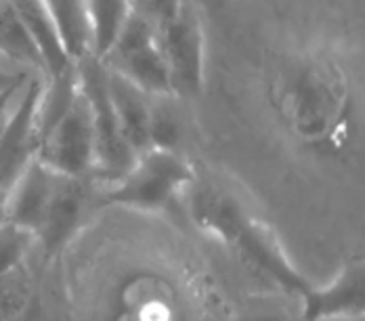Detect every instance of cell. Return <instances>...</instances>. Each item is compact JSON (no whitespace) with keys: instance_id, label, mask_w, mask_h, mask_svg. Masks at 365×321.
<instances>
[{"instance_id":"6da1fadb","label":"cell","mask_w":365,"mask_h":321,"mask_svg":"<svg viewBox=\"0 0 365 321\" xmlns=\"http://www.w3.org/2000/svg\"><path fill=\"white\" fill-rule=\"evenodd\" d=\"M155 38L164 55L170 88L181 101L195 99L206 86V36L195 0H182L177 13L166 19Z\"/></svg>"},{"instance_id":"7a4b0ae2","label":"cell","mask_w":365,"mask_h":321,"mask_svg":"<svg viewBox=\"0 0 365 321\" xmlns=\"http://www.w3.org/2000/svg\"><path fill=\"white\" fill-rule=\"evenodd\" d=\"M78 84L82 95L86 97L93 118V133H95V173L106 185L122 178L130 166L135 164L137 156L124 141L120 131L118 118L113 113L108 82H106V68L93 55L80 59L76 63Z\"/></svg>"},{"instance_id":"3957f363","label":"cell","mask_w":365,"mask_h":321,"mask_svg":"<svg viewBox=\"0 0 365 321\" xmlns=\"http://www.w3.org/2000/svg\"><path fill=\"white\" fill-rule=\"evenodd\" d=\"M189 183H193V170L181 153L147 149L124 177L108 185L106 200L139 210H160Z\"/></svg>"},{"instance_id":"277c9868","label":"cell","mask_w":365,"mask_h":321,"mask_svg":"<svg viewBox=\"0 0 365 321\" xmlns=\"http://www.w3.org/2000/svg\"><path fill=\"white\" fill-rule=\"evenodd\" d=\"M101 66L124 76L147 95H173L155 30L133 13L108 55L101 59Z\"/></svg>"},{"instance_id":"5b68a950","label":"cell","mask_w":365,"mask_h":321,"mask_svg":"<svg viewBox=\"0 0 365 321\" xmlns=\"http://www.w3.org/2000/svg\"><path fill=\"white\" fill-rule=\"evenodd\" d=\"M36 160L66 177L88 178L95 173V133L86 97L80 91L70 109L40 139Z\"/></svg>"},{"instance_id":"8992f818","label":"cell","mask_w":365,"mask_h":321,"mask_svg":"<svg viewBox=\"0 0 365 321\" xmlns=\"http://www.w3.org/2000/svg\"><path fill=\"white\" fill-rule=\"evenodd\" d=\"M44 76H32L0 124V185L9 191L38 156V106Z\"/></svg>"},{"instance_id":"52a82bcc","label":"cell","mask_w":365,"mask_h":321,"mask_svg":"<svg viewBox=\"0 0 365 321\" xmlns=\"http://www.w3.org/2000/svg\"><path fill=\"white\" fill-rule=\"evenodd\" d=\"M300 321L328 317H364L365 271L364 260L355 258L328 285H311L300 298Z\"/></svg>"},{"instance_id":"ba28073f","label":"cell","mask_w":365,"mask_h":321,"mask_svg":"<svg viewBox=\"0 0 365 321\" xmlns=\"http://www.w3.org/2000/svg\"><path fill=\"white\" fill-rule=\"evenodd\" d=\"M229 244L240 246L246 256H250L264 273H269L288 294H292L296 298H300L313 285L290 265L284 250L279 248L275 235L248 213L242 214V218L237 220L229 238Z\"/></svg>"},{"instance_id":"9c48e42d","label":"cell","mask_w":365,"mask_h":321,"mask_svg":"<svg viewBox=\"0 0 365 321\" xmlns=\"http://www.w3.org/2000/svg\"><path fill=\"white\" fill-rule=\"evenodd\" d=\"M86 200H88L86 178L59 175L42 227L36 233V244L42 248L46 258L55 256L72 238L82 218Z\"/></svg>"},{"instance_id":"30bf717a","label":"cell","mask_w":365,"mask_h":321,"mask_svg":"<svg viewBox=\"0 0 365 321\" xmlns=\"http://www.w3.org/2000/svg\"><path fill=\"white\" fill-rule=\"evenodd\" d=\"M57 178H59V173L46 168L40 160H34L9 189L6 220L24 227L36 238L46 208L51 204Z\"/></svg>"},{"instance_id":"8fae6325","label":"cell","mask_w":365,"mask_h":321,"mask_svg":"<svg viewBox=\"0 0 365 321\" xmlns=\"http://www.w3.org/2000/svg\"><path fill=\"white\" fill-rule=\"evenodd\" d=\"M106 82H108V95H110L113 113L118 118L120 131L124 135V141L133 149V153L139 158L151 149L149 145V99L151 95L143 93L139 86L128 82L124 76L115 73L106 68Z\"/></svg>"},{"instance_id":"7c38bea8","label":"cell","mask_w":365,"mask_h":321,"mask_svg":"<svg viewBox=\"0 0 365 321\" xmlns=\"http://www.w3.org/2000/svg\"><path fill=\"white\" fill-rule=\"evenodd\" d=\"M6 2L13 6V11L26 26L28 34L36 42L42 63H44L46 80L57 78L63 71L73 68V61L68 57V53L61 44L59 32H57L48 11L44 9L42 0H6Z\"/></svg>"},{"instance_id":"4fadbf2b","label":"cell","mask_w":365,"mask_h":321,"mask_svg":"<svg viewBox=\"0 0 365 321\" xmlns=\"http://www.w3.org/2000/svg\"><path fill=\"white\" fill-rule=\"evenodd\" d=\"M334 78L322 66H307L296 76L294 82V107L298 120L315 128L319 126L336 106Z\"/></svg>"},{"instance_id":"5bb4252c","label":"cell","mask_w":365,"mask_h":321,"mask_svg":"<svg viewBox=\"0 0 365 321\" xmlns=\"http://www.w3.org/2000/svg\"><path fill=\"white\" fill-rule=\"evenodd\" d=\"M48 11L61 44L73 63L91 55V26L86 15V0H42Z\"/></svg>"},{"instance_id":"9a60e30c","label":"cell","mask_w":365,"mask_h":321,"mask_svg":"<svg viewBox=\"0 0 365 321\" xmlns=\"http://www.w3.org/2000/svg\"><path fill=\"white\" fill-rule=\"evenodd\" d=\"M0 55L30 73L46 78L36 42L6 0H0Z\"/></svg>"},{"instance_id":"2e32d148","label":"cell","mask_w":365,"mask_h":321,"mask_svg":"<svg viewBox=\"0 0 365 321\" xmlns=\"http://www.w3.org/2000/svg\"><path fill=\"white\" fill-rule=\"evenodd\" d=\"M91 55L101 61L130 17V0H86Z\"/></svg>"},{"instance_id":"e0dca14e","label":"cell","mask_w":365,"mask_h":321,"mask_svg":"<svg viewBox=\"0 0 365 321\" xmlns=\"http://www.w3.org/2000/svg\"><path fill=\"white\" fill-rule=\"evenodd\" d=\"M185 135V116L177 95H151L149 99V145L151 149L175 151Z\"/></svg>"},{"instance_id":"ac0fdd59","label":"cell","mask_w":365,"mask_h":321,"mask_svg":"<svg viewBox=\"0 0 365 321\" xmlns=\"http://www.w3.org/2000/svg\"><path fill=\"white\" fill-rule=\"evenodd\" d=\"M36 246V238L19 225L0 223V275L24 269L28 254Z\"/></svg>"},{"instance_id":"d6986e66","label":"cell","mask_w":365,"mask_h":321,"mask_svg":"<svg viewBox=\"0 0 365 321\" xmlns=\"http://www.w3.org/2000/svg\"><path fill=\"white\" fill-rule=\"evenodd\" d=\"M235 321H294L292 309L284 298L277 296H260L248 300L240 313L235 315ZM300 321V320H298Z\"/></svg>"},{"instance_id":"ffe728a7","label":"cell","mask_w":365,"mask_h":321,"mask_svg":"<svg viewBox=\"0 0 365 321\" xmlns=\"http://www.w3.org/2000/svg\"><path fill=\"white\" fill-rule=\"evenodd\" d=\"M182 0H130V13L147 21L153 30H158L166 19H170Z\"/></svg>"},{"instance_id":"44dd1931","label":"cell","mask_w":365,"mask_h":321,"mask_svg":"<svg viewBox=\"0 0 365 321\" xmlns=\"http://www.w3.org/2000/svg\"><path fill=\"white\" fill-rule=\"evenodd\" d=\"M32 76H38V73H30L28 70L15 66L13 61H9L6 57L0 55V95L15 88V86L26 84Z\"/></svg>"},{"instance_id":"7402d4cb","label":"cell","mask_w":365,"mask_h":321,"mask_svg":"<svg viewBox=\"0 0 365 321\" xmlns=\"http://www.w3.org/2000/svg\"><path fill=\"white\" fill-rule=\"evenodd\" d=\"M21 86H24V84H21ZM21 86H15V88H11V91H6V93L0 95V124H2V120L6 118V113H9L11 106H13L17 93L21 91Z\"/></svg>"},{"instance_id":"603a6c76","label":"cell","mask_w":365,"mask_h":321,"mask_svg":"<svg viewBox=\"0 0 365 321\" xmlns=\"http://www.w3.org/2000/svg\"><path fill=\"white\" fill-rule=\"evenodd\" d=\"M6 198H9V191L0 185V223L6 220Z\"/></svg>"},{"instance_id":"cb8c5ba5","label":"cell","mask_w":365,"mask_h":321,"mask_svg":"<svg viewBox=\"0 0 365 321\" xmlns=\"http://www.w3.org/2000/svg\"><path fill=\"white\" fill-rule=\"evenodd\" d=\"M319 321H364V317H328V320Z\"/></svg>"}]
</instances>
